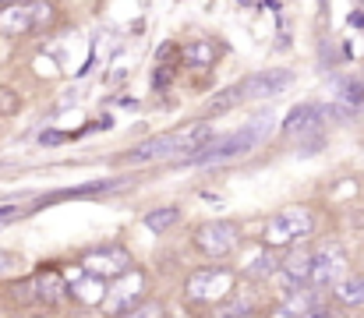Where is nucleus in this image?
Returning a JSON list of instances; mask_svg holds the SVG:
<instances>
[{
	"mask_svg": "<svg viewBox=\"0 0 364 318\" xmlns=\"http://www.w3.org/2000/svg\"><path fill=\"white\" fill-rule=\"evenodd\" d=\"M11 219H18V206H4V209H0V226L11 223Z\"/></svg>",
	"mask_w": 364,
	"mask_h": 318,
	"instance_id": "23",
	"label": "nucleus"
},
{
	"mask_svg": "<svg viewBox=\"0 0 364 318\" xmlns=\"http://www.w3.org/2000/svg\"><path fill=\"white\" fill-rule=\"evenodd\" d=\"M311 226H315L311 212L301 209V206H290V209L276 212V216L265 223V240H269L272 248H283V244H294V240L308 237Z\"/></svg>",
	"mask_w": 364,
	"mask_h": 318,
	"instance_id": "4",
	"label": "nucleus"
},
{
	"mask_svg": "<svg viewBox=\"0 0 364 318\" xmlns=\"http://www.w3.org/2000/svg\"><path fill=\"white\" fill-rule=\"evenodd\" d=\"M308 262H311V255H304V251H294V255L283 262V272H287L290 280H301V283H308Z\"/></svg>",
	"mask_w": 364,
	"mask_h": 318,
	"instance_id": "15",
	"label": "nucleus"
},
{
	"mask_svg": "<svg viewBox=\"0 0 364 318\" xmlns=\"http://www.w3.org/2000/svg\"><path fill=\"white\" fill-rule=\"evenodd\" d=\"M258 134H262V124H251V127L234 131V134H227V138H220V142L213 138L205 149H198L195 156H188V159H181V163H220V159L241 156V152H247V149H255Z\"/></svg>",
	"mask_w": 364,
	"mask_h": 318,
	"instance_id": "5",
	"label": "nucleus"
},
{
	"mask_svg": "<svg viewBox=\"0 0 364 318\" xmlns=\"http://www.w3.org/2000/svg\"><path fill=\"white\" fill-rule=\"evenodd\" d=\"M251 315V308L244 304V301H234V304H227L223 312H220V318H247Z\"/></svg>",
	"mask_w": 364,
	"mask_h": 318,
	"instance_id": "19",
	"label": "nucleus"
},
{
	"mask_svg": "<svg viewBox=\"0 0 364 318\" xmlns=\"http://www.w3.org/2000/svg\"><path fill=\"white\" fill-rule=\"evenodd\" d=\"M28 287L36 290V294H32L36 301L53 304V301L60 297V290H64V280H60V272H57V269H39V272H36V280H32Z\"/></svg>",
	"mask_w": 364,
	"mask_h": 318,
	"instance_id": "11",
	"label": "nucleus"
},
{
	"mask_svg": "<svg viewBox=\"0 0 364 318\" xmlns=\"http://www.w3.org/2000/svg\"><path fill=\"white\" fill-rule=\"evenodd\" d=\"M213 142V127L209 124H195V127H177L170 134H156L149 142H141L134 152L121 156V163H152V159H188L198 149H205Z\"/></svg>",
	"mask_w": 364,
	"mask_h": 318,
	"instance_id": "1",
	"label": "nucleus"
},
{
	"mask_svg": "<svg viewBox=\"0 0 364 318\" xmlns=\"http://www.w3.org/2000/svg\"><path fill=\"white\" fill-rule=\"evenodd\" d=\"M304 318H347L343 312H336V308H311Z\"/></svg>",
	"mask_w": 364,
	"mask_h": 318,
	"instance_id": "21",
	"label": "nucleus"
},
{
	"mask_svg": "<svg viewBox=\"0 0 364 318\" xmlns=\"http://www.w3.org/2000/svg\"><path fill=\"white\" fill-rule=\"evenodd\" d=\"M127 262H131V255H127L124 248H103V251L85 255V258H82V269H85L89 276H117V272L127 269Z\"/></svg>",
	"mask_w": 364,
	"mask_h": 318,
	"instance_id": "9",
	"label": "nucleus"
},
{
	"mask_svg": "<svg viewBox=\"0 0 364 318\" xmlns=\"http://www.w3.org/2000/svg\"><path fill=\"white\" fill-rule=\"evenodd\" d=\"M336 301L340 304H358L361 308L364 304V276H350V280H343L340 287H336Z\"/></svg>",
	"mask_w": 364,
	"mask_h": 318,
	"instance_id": "13",
	"label": "nucleus"
},
{
	"mask_svg": "<svg viewBox=\"0 0 364 318\" xmlns=\"http://www.w3.org/2000/svg\"><path fill=\"white\" fill-rule=\"evenodd\" d=\"M230 283H234L230 269H202V272H195L188 280V297H195V301H216V297H223L230 290Z\"/></svg>",
	"mask_w": 364,
	"mask_h": 318,
	"instance_id": "8",
	"label": "nucleus"
},
{
	"mask_svg": "<svg viewBox=\"0 0 364 318\" xmlns=\"http://www.w3.org/2000/svg\"><path fill=\"white\" fill-rule=\"evenodd\" d=\"M141 272H121V283L110 290V297H107V315H124V312H131V304H134V297L141 294Z\"/></svg>",
	"mask_w": 364,
	"mask_h": 318,
	"instance_id": "10",
	"label": "nucleus"
},
{
	"mask_svg": "<svg viewBox=\"0 0 364 318\" xmlns=\"http://www.w3.org/2000/svg\"><path fill=\"white\" fill-rule=\"evenodd\" d=\"M7 265H11V255H7V251H0V272H4Z\"/></svg>",
	"mask_w": 364,
	"mask_h": 318,
	"instance_id": "24",
	"label": "nucleus"
},
{
	"mask_svg": "<svg viewBox=\"0 0 364 318\" xmlns=\"http://www.w3.org/2000/svg\"><path fill=\"white\" fill-rule=\"evenodd\" d=\"M18 110V96L11 89H0V113H14Z\"/></svg>",
	"mask_w": 364,
	"mask_h": 318,
	"instance_id": "20",
	"label": "nucleus"
},
{
	"mask_svg": "<svg viewBox=\"0 0 364 318\" xmlns=\"http://www.w3.org/2000/svg\"><path fill=\"white\" fill-rule=\"evenodd\" d=\"M315 124H318V110L311 103H304V106H297V110H290L283 131H287V134H304V131H311Z\"/></svg>",
	"mask_w": 364,
	"mask_h": 318,
	"instance_id": "12",
	"label": "nucleus"
},
{
	"mask_svg": "<svg viewBox=\"0 0 364 318\" xmlns=\"http://www.w3.org/2000/svg\"><path fill=\"white\" fill-rule=\"evenodd\" d=\"M290 82H294V75L283 71V68H276V71H258V75L244 78L241 85L227 89L223 96H216V100L209 103V113H223V110H230V106H237V103H247V100H269V96H279Z\"/></svg>",
	"mask_w": 364,
	"mask_h": 318,
	"instance_id": "2",
	"label": "nucleus"
},
{
	"mask_svg": "<svg viewBox=\"0 0 364 318\" xmlns=\"http://www.w3.org/2000/svg\"><path fill=\"white\" fill-rule=\"evenodd\" d=\"M0 4H18V0H0Z\"/></svg>",
	"mask_w": 364,
	"mask_h": 318,
	"instance_id": "25",
	"label": "nucleus"
},
{
	"mask_svg": "<svg viewBox=\"0 0 364 318\" xmlns=\"http://www.w3.org/2000/svg\"><path fill=\"white\" fill-rule=\"evenodd\" d=\"M237 240H241L237 223H227V219L205 223V226L195 230V248H198L202 255H209V258H227V255L237 248Z\"/></svg>",
	"mask_w": 364,
	"mask_h": 318,
	"instance_id": "6",
	"label": "nucleus"
},
{
	"mask_svg": "<svg viewBox=\"0 0 364 318\" xmlns=\"http://www.w3.org/2000/svg\"><path fill=\"white\" fill-rule=\"evenodd\" d=\"M343 269H347V255L336 244H329V248H322V251L311 255V262H308V283L311 287H329V283H336L343 276Z\"/></svg>",
	"mask_w": 364,
	"mask_h": 318,
	"instance_id": "7",
	"label": "nucleus"
},
{
	"mask_svg": "<svg viewBox=\"0 0 364 318\" xmlns=\"http://www.w3.org/2000/svg\"><path fill=\"white\" fill-rule=\"evenodd\" d=\"M177 219H181V209H156L145 216V226H149L152 233H163V230H170Z\"/></svg>",
	"mask_w": 364,
	"mask_h": 318,
	"instance_id": "14",
	"label": "nucleus"
},
{
	"mask_svg": "<svg viewBox=\"0 0 364 318\" xmlns=\"http://www.w3.org/2000/svg\"><path fill=\"white\" fill-rule=\"evenodd\" d=\"M213 57H216V50L209 43H188L184 46V60L188 64H213Z\"/></svg>",
	"mask_w": 364,
	"mask_h": 318,
	"instance_id": "16",
	"label": "nucleus"
},
{
	"mask_svg": "<svg viewBox=\"0 0 364 318\" xmlns=\"http://www.w3.org/2000/svg\"><path fill=\"white\" fill-rule=\"evenodd\" d=\"M340 96L347 100V110H354V106L364 103V85L361 82H343V92Z\"/></svg>",
	"mask_w": 364,
	"mask_h": 318,
	"instance_id": "17",
	"label": "nucleus"
},
{
	"mask_svg": "<svg viewBox=\"0 0 364 318\" xmlns=\"http://www.w3.org/2000/svg\"><path fill=\"white\" fill-rule=\"evenodd\" d=\"M39 142H43V145H57V142H64V134H60V131H43Z\"/></svg>",
	"mask_w": 364,
	"mask_h": 318,
	"instance_id": "22",
	"label": "nucleus"
},
{
	"mask_svg": "<svg viewBox=\"0 0 364 318\" xmlns=\"http://www.w3.org/2000/svg\"><path fill=\"white\" fill-rule=\"evenodd\" d=\"M121 318H163V308H159L156 301H149V304H141V308H131V312H124Z\"/></svg>",
	"mask_w": 364,
	"mask_h": 318,
	"instance_id": "18",
	"label": "nucleus"
},
{
	"mask_svg": "<svg viewBox=\"0 0 364 318\" xmlns=\"http://www.w3.org/2000/svg\"><path fill=\"white\" fill-rule=\"evenodd\" d=\"M0 318H4V312H0Z\"/></svg>",
	"mask_w": 364,
	"mask_h": 318,
	"instance_id": "26",
	"label": "nucleus"
},
{
	"mask_svg": "<svg viewBox=\"0 0 364 318\" xmlns=\"http://www.w3.org/2000/svg\"><path fill=\"white\" fill-rule=\"evenodd\" d=\"M53 21L50 0H18L0 7V36H28L36 28H46Z\"/></svg>",
	"mask_w": 364,
	"mask_h": 318,
	"instance_id": "3",
	"label": "nucleus"
}]
</instances>
